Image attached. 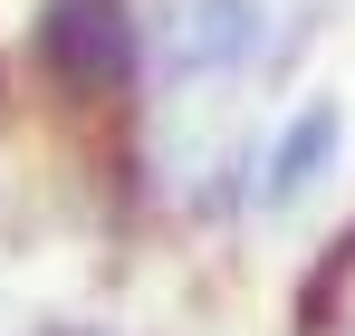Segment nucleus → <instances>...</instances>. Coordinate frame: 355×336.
I'll return each mask as SVG.
<instances>
[{
    "label": "nucleus",
    "instance_id": "obj_1",
    "mask_svg": "<svg viewBox=\"0 0 355 336\" xmlns=\"http://www.w3.org/2000/svg\"><path fill=\"white\" fill-rule=\"evenodd\" d=\"M29 77L58 106H116L144 77V19L125 0H39L29 10Z\"/></svg>",
    "mask_w": 355,
    "mask_h": 336
},
{
    "label": "nucleus",
    "instance_id": "obj_2",
    "mask_svg": "<svg viewBox=\"0 0 355 336\" xmlns=\"http://www.w3.org/2000/svg\"><path fill=\"white\" fill-rule=\"evenodd\" d=\"M259 29H269V0H182L173 19V77H231L259 58Z\"/></svg>",
    "mask_w": 355,
    "mask_h": 336
},
{
    "label": "nucleus",
    "instance_id": "obj_3",
    "mask_svg": "<svg viewBox=\"0 0 355 336\" xmlns=\"http://www.w3.org/2000/svg\"><path fill=\"white\" fill-rule=\"evenodd\" d=\"M336 144H346V115H336V96L297 106L288 125H279V144H269V164H259V212H297V202L327 183Z\"/></svg>",
    "mask_w": 355,
    "mask_h": 336
},
{
    "label": "nucleus",
    "instance_id": "obj_4",
    "mask_svg": "<svg viewBox=\"0 0 355 336\" xmlns=\"http://www.w3.org/2000/svg\"><path fill=\"white\" fill-rule=\"evenodd\" d=\"M49 336H77V327H49Z\"/></svg>",
    "mask_w": 355,
    "mask_h": 336
}]
</instances>
